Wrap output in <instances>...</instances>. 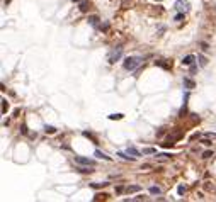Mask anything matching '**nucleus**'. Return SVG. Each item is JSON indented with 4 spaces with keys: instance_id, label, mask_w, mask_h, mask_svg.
Listing matches in <instances>:
<instances>
[{
    "instance_id": "nucleus-27",
    "label": "nucleus",
    "mask_w": 216,
    "mask_h": 202,
    "mask_svg": "<svg viewBox=\"0 0 216 202\" xmlns=\"http://www.w3.org/2000/svg\"><path fill=\"white\" fill-rule=\"evenodd\" d=\"M182 19H184V14H182V12H179V14L175 15V19H174V21H177V22H179V21H182Z\"/></svg>"
},
{
    "instance_id": "nucleus-16",
    "label": "nucleus",
    "mask_w": 216,
    "mask_h": 202,
    "mask_svg": "<svg viewBox=\"0 0 216 202\" xmlns=\"http://www.w3.org/2000/svg\"><path fill=\"white\" fill-rule=\"evenodd\" d=\"M198 59H199V65H201V66H206V65H208V59H206V56L199 55V56H198Z\"/></svg>"
},
{
    "instance_id": "nucleus-20",
    "label": "nucleus",
    "mask_w": 216,
    "mask_h": 202,
    "mask_svg": "<svg viewBox=\"0 0 216 202\" xmlns=\"http://www.w3.org/2000/svg\"><path fill=\"white\" fill-rule=\"evenodd\" d=\"M160 192H162V189L160 187H155V185H153V187H150V194H160Z\"/></svg>"
},
{
    "instance_id": "nucleus-17",
    "label": "nucleus",
    "mask_w": 216,
    "mask_h": 202,
    "mask_svg": "<svg viewBox=\"0 0 216 202\" xmlns=\"http://www.w3.org/2000/svg\"><path fill=\"white\" fill-rule=\"evenodd\" d=\"M88 22L95 27V26H97V22H99V17H97V15H92V17H88Z\"/></svg>"
},
{
    "instance_id": "nucleus-7",
    "label": "nucleus",
    "mask_w": 216,
    "mask_h": 202,
    "mask_svg": "<svg viewBox=\"0 0 216 202\" xmlns=\"http://www.w3.org/2000/svg\"><path fill=\"white\" fill-rule=\"evenodd\" d=\"M194 55H187V56H184V59H182V63L184 65H187V66H190L192 63H194Z\"/></svg>"
},
{
    "instance_id": "nucleus-6",
    "label": "nucleus",
    "mask_w": 216,
    "mask_h": 202,
    "mask_svg": "<svg viewBox=\"0 0 216 202\" xmlns=\"http://www.w3.org/2000/svg\"><path fill=\"white\" fill-rule=\"evenodd\" d=\"M95 156H97V158H102V160H107V162H111V160H112V158H111V156H107V154L106 153H104V151H100V150H95Z\"/></svg>"
},
{
    "instance_id": "nucleus-30",
    "label": "nucleus",
    "mask_w": 216,
    "mask_h": 202,
    "mask_svg": "<svg viewBox=\"0 0 216 202\" xmlns=\"http://www.w3.org/2000/svg\"><path fill=\"white\" fill-rule=\"evenodd\" d=\"M107 184H92V187L94 189H100V187H106Z\"/></svg>"
},
{
    "instance_id": "nucleus-12",
    "label": "nucleus",
    "mask_w": 216,
    "mask_h": 202,
    "mask_svg": "<svg viewBox=\"0 0 216 202\" xmlns=\"http://www.w3.org/2000/svg\"><path fill=\"white\" fill-rule=\"evenodd\" d=\"M155 65H157V66H162V68H165V70H169L170 66H172V63L169 65V63H165L163 59H160V61H155Z\"/></svg>"
},
{
    "instance_id": "nucleus-8",
    "label": "nucleus",
    "mask_w": 216,
    "mask_h": 202,
    "mask_svg": "<svg viewBox=\"0 0 216 202\" xmlns=\"http://www.w3.org/2000/svg\"><path fill=\"white\" fill-rule=\"evenodd\" d=\"M126 153H128V154H133V156H139V154H141V151H139L138 148H135V146H129L128 150H126Z\"/></svg>"
},
{
    "instance_id": "nucleus-29",
    "label": "nucleus",
    "mask_w": 216,
    "mask_h": 202,
    "mask_svg": "<svg viewBox=\"0 0 216 202\" xmlns=\"http://www.w3.org/2000/svg\"><path fill=\"white\" fill-rule=\"evenodd\" d=\"M201 49H202V51H208V49H209L208 43H201Z\"/></svg>"
},
{
    "instance_id": "nucleus-3",
    "label": "nucleus",
    "mask_w": 216,
    "mask_h": 202,
    "mask_svg": "<svg viewBox=\"0 0 216 202\" xmlns=\"http://www.w3.org/2000/svg\"><path fill=\"white\" fill-rule=\"evenodd\" d=\"M75 163L77 165H87V166H95V160L92 158H85V156H75Z\"/></svg>"
},
{
    "instance_id": "nucleus-24",
    "label": "nucleus",
    "mask_w": 216,
    "mask_h": 202,
    "mask_svg": "<svg viewBox=\"0 0 216 202\" xmlns=\"http://www.w3.org/2000/svg\"><path fill=\"white\" fill-rule=\"evenodd\" d=\"M204 138H209V139H216V132H206Z\"/></svg>"
},
{
    "instance_id": "nucleus-31",
    "label": "nucleus",
    "mask_w": 216,
    "mask_h": 202,
    "mask_svg": "<svg viewBox=\"0 0 216 202\" xmlns=\"http://www.w3.org/2000/svg\"><path fill=\"white\" fill-rule=\"evenodd\" d=\"M72 2H78V0H72Z\"/></svg>"
},
{
    "instance_id": "nucleus-22",
    "label": "nucleus",
    "mask_w": 216,
    "mask_h": 202,
    "mask_svg": "<svg viewBox=\"0 0 216 202\" xmlns=\"http://www.w3.org/2000/svg\"><path fill=\"white\" fill-rule=\"evenodd\" d=\"M84 136H85V138H90V139L94 141V143H97V139H95V138L92 136V134H90V132H88V131H84Z\"/></svg>"
},
{
    "instance_id": "nucleus-25",
    "label": "nucleus",
    "mask_w": 216,
    "mask_h": 202,
    "mask_svg": "<svg viewBox=\"0 0 216 202\" xmlns=\"http://www.w3.org/2000/svg\"><path fill=\"white\" fill-rule=\"evenodd\" d=\"M121 7L123 9H128L129 7V0H121Z\"/></svg>"
},
{
    "instance_id": "nucleus-21",
    "label": "nucleus",
    "mask_w": 216,
    "mask_h": 202,
    "mask_svg": "<svg viewBox=\"0 0 216 202\" xmlns=\"http://www.w3.org/2000/svg\"><path fill=\"white\" fill-rule=\"evenodd\" d=\"M177 194L184 195V194H186V187H184V185H179V187H177Z\"/></svg>"
},
{
    "instance_id": "nucleus-26",
    "label": "nucleus",
    "mask_w": 216,
    "mask_h": 202,
    "mask_svg": "<svg viewBox=\"0 0 216 202\" xmlns=\"http://www.w3.org/2000/svg\"><path fill=\"white\" fill-rule=\"evenodd\" d=\"M126 189L123 187V185H119V187H116V194H123V192H124Z\"/></svg>"
},
{
    "instance_id": "nucleus-1",
    "label": "nucleus",
    "mask_w": 216,
    "mask_h": 202,
    "mask_svg": "<svg viewBox=\"0 0 216 202\" xmlns=\"http://www.w3.org/2000/svg\"><path fill=\"white\" fill-rule=\"evenodd\" d=\"M141 61H143L141 56H128V58L124 59V63H123V66H124L126 70L133 71L135 68H138V66L141 65Z\"/></svg>"
},
{
    "instance_id": "nucleus-23",
    "label": "nucleus",
    "mask_w": 216,
    "mask_h": 202,
    "mask_svg": "<svg viewBox=\"0 0 216 202\" xmlns=\"http://www.w3.org/2000/svg\"><path fill=\"white\" fill-rule=\"evenodd\" d=\"M211 156H213V151H204V153H202V158H204V160L211 158Z\"/></svg>"
},
{
    "instance_id": "nucleus-10",
    "label": "nucleus",
    "mask_w": 216,
    "mask_h": 202,
    "mask_svg": "<svg viewBox=\"0 0 216 202\" xmlns=\"http://www.w3.org/2000/svg\"><path fill=\"white\" fill-rule=\"evenodd\" d=\"M117 156H121L123 160H129V162H135V158H136V156H133V154H131V156H128V153H123V151H119Z\"/></svg>"
},
{
    "instance_id": "nucleus-28",
    "label": "nucleus",
    "mask_w": 216,
    "mask_h": 202,
    "mask_svg": "<svg viewBox=\"0 0 216 202\" xmlns=\"http://www.w3.org/2000/svg\"><path fill=\"white\" fill-rule=\"evenodd\" d=\"M201 143H202V144H206V146H211V141H209V138H204Z\"/></svg>"
},
{
    "instance_id": "nucleus-15",
    "label": "nucleus",
    "mask_w": 216,
    "mask_h": 202,
    "mask_svg": "<svg viewBox=\"0 0 216 202\" xmlns=\"http://www.w3.org/2000/svg\"><path fill=\"white\" fill-rule=\"evenodd\" d=\"M143 154H157V150H155V148H145V150H143Z\"/></svg>"
},
{
    "instance_id": "nucleus-2",
    "label": "nucleus",
    "mask_w": 216,
    "mask_h": 202,
    "mask_svg": "<svg viewBox=\"0 0 216 202\" xmlns=\"http://www.w3.org/2000/svg\"><path fill=\"white\" fill-rule=\"evenodd\" d=\"M121 56H123V48H121V46H116V48H114L112 51L109 53V56H107V61L112 65V63H116L117 59L121 58Z\"/></svg>"
},
{
    "instance_id": "nucleus-13",
    "label": "nucleus",
    "mask_w": 216,
    "mask_h": 202,
    "mask_svg": "<svg viewBox=\"0 0 216 202\" xmlns=\"http://www.w3.org/2000/svg\"><path fill=\"white\" fill-rule=\"evenodd\" d=\"M87 10H88V2L84 0V2H80V12H87Z\"/></svg>"
},
{
    "instance_id": "nucleus-5",
    "label": "nucleus",
    "mask_w": 216,
    "mask_h": 202,
    "mask_svg": "<svg viewBox=\"0 0 216 202\" xmlns=\"http://www.w3.org/2000/svg\"><path fill=\"white\" fill-rule=\"evenodd\" d=\"M180 136H182L180 132H175L174 136H169L167 139H165L163 146H165V148H170V146H174V144H175V141H177V139H180Z\"/></svg>"
},
{
    "instance_id": "nucleus-4",
    "label": "nucleus",
    "mask_w": 216,
    "mask_h": 202,
    "mask_svg": "<svg viewBox=\"0 0 216 202\" xmlns=\"http://www.w3.org/2000/svg\"><path fill=\"white\" fill-rule=\"evenodd\" d=\"M175 9L179 12H182V14H186V12H189V2H186V0H177Z\"/></svg>"
},
{
    "instance_id": "nucleus-18",
    "label": "nucleus",
    "mask_w": 216,
    "mask_h": 202,
    "mask_svg": "<svg viewBox=\"0 0 216 202\" xmlns=\"http://www.w3.org/2000/svg\"><path fill=\"white\" fill-rule=\"evenodd\" d=\"M9 110V104H7V100H2V114H5V112H7Z\"/></svg>"
},
{
    "instance_id": "nucleus-14",
    "label": "nucleus",
    "mask_w": 216,
    "mask_h": 202,
    "mask_svg": "<svg viewBox=\"0 0 216 202\" xmlns=\"http://www.w3.org/2000/svg\"><path fill=\"white\" fill-rule=\"evenodd\" d=\"M123 117H124V116L119 114V112H117V114H111V116H109L111 121H119V119H123Z\"/></svg>"
},
{
    "instance_id": "nucleus-9",
    "label": "nucleus",
    "mask_w": 216,
    "mask_h": 202,
    "mask_svg": "<svg viewBox=\"0 0 216 202\" xmlns=\"http://www.w3.org/2000/svg\"><path fill=\"white\" fill-rule=\"evenodd\" d=\"M184 87H186L187 90H190V88H194V87H196V83L190 80V78H184Z\"/></svg>"
},
{
    "instance_id": "nucleus-11",
    "label": "nucleus",
    "mask_w": 216,
    "mask_h": 202,
    "mask_svg": "<svg viewBox=\"0 0 216 202\" xmlns=\"http://www.w3.org/2000/svg\"><path fill=\"white\" fill-rule=\"evenodd\" d=\"M138 190H141L139 185H129V187H126V192H128V194H133V192H138Z\"/></svg>"
},
{
    "instance_id": "nucleus-19",
    "label": "nucleus",
    "mask_w": 216,
    "mask_h": 202,
    "mask_svg": "<svg viewBox=\"0 0 216 202\" xmlns=\"http://www.w3.org/2000/svg\"><path fill=\"white\" fill-rule=\"evenodd\" d=\"M44 131H46L48 134H55V132H56V128H53V126H46V128H44Z\"/></svg>"
}]
</instances>
